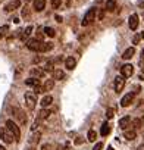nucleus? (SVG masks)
Segmentation results:
<instances>
[{
  "instance_id": "obj_1",
  "label": "nucleus",
  "mask_w": 144,
  "mask_h": 150,
  "mask_svg": "<svg viewBox=\"0 0 144 150\" xmlns=\"http://www.w3.org/2000/svg\"><path fill=\"white\" fill-rule=\"evenodd\" d=\"M27 47H28L30 50H32V52H41V53H44V52L52 50V49H53V44H52V43L40 41L38 38H31V40L27 41Z\"/></svg>"
},
{
  "instance_id": "obj_2",
  "label": "nucleus",
  "mask_w": 144,
  "mask_h": 150,
  "mask_svg": "<svg viewBox=\"0 0 144 150\" xmlns=\"http://www.w3.org/2000/svg\"><path fill=\"white\" fill-rule=\"evenodd\" d=\"M0 138H2L5 143L11 144V143H13L15 135L12 134V131H11L8 127H2V128H0Z\"/></svg>"
},
{
  "instance_id": "obj_3",
  "label": "nucleus",
  "mask_w": 144,
  "mask_h": 150,
  "mask_svg": "<svg viewBox=\"0 0 144 150\" xmlns=\"http://www.w3.org/2000/svg\"><path fill=\"white\" fill-rule=\"evenodd\" d=\"M6 127L12 131V134L15 135V141H19V138H21V129H19V127H18V124L15 122V121H12V119H8L6 121Z\"/></svg>"
},
{
  "instance_id": "obj_4",
  "label": "nucleus",
  "mask_w": 144,
  "mask_h": 150,
  "mask_svg": "<svg viewBox=\"0 0 144 150\" xmlns=\"http://www.w3.org/2000/svg\"><path fill=\"white\" fill-rule=\"evenodd\" d=\"M25 103H27L28 109L32 110L35 108V105H37V94L34 91H27L25 93Z\"/></svg>"
},
{
  "instance_id": "obj_5",
  "label": "nucleus",
  "mask_w": 144,
  "mask_h": 150,
  "mask_svg": "<svg viewBox=\"0 0 144 150\" xmlns=\"http://www.w3.org/2000/svg\"><path fill=\"white\" fill-rule=\"evenodd\" d=\"M96 12H97V9L96 8H91V9H88L87 11V13L84 15V19H83V27H87V25H90L94 19H96Z\"/></svg>"
},
{
  "instance_id": "obj_6",
  "label": "nucleus",
  "mask_w": 144,
  "mask_h": 150,
  "mask_svg": "<svg viewBox=\"0 0 144 150\" xmlns=\"http://www.w3.org/2000/svg\"><path fill=\"white\" fill-rule=\"evenodd\" d=\"M132 74H134V66H132L131 63H126V65H124V66L121 68V75H122V77L129 78Z\"/></svg>"
},
{
  "instance_id": "obj_7",
  "label": "nucleus",
  "mask_w": 144,
  "mask_h": 150,
  "mask_svg": "<svg viewBox=\"0 0 144 150\" xmlns=\"http://www.w3.org/2000/svg\"><path fill=\"white\" fill-rule=\"evenodd\" d=\"M113 87H115V91L116 93H121L124 90V87H125V77H122V75H121V77H116Z\"/></svg>"
},
{
  "instance_id": "obj_8",
  "label": "nucleus",
  "mask_w": 144,
  "mask_h": 150,
  "mask_svg": "<svg viewBox=\"0 0 144 150\" xmlns=\"http://www.w3.org/2000/svg\"><path fill=\"white\" fill-rule=\"evenodd\" d=\"M134 97H135V93H134V91H132V93H128V94H125V96L122 97V100H121V106H122V108H126V106H129V105L132 103Z\"/></svg>"
},
{
  "instance_id": "obj_9",
  "label": "nucleus",
  "mask_w": 144,
  "mask_h": 150,
  "mask_svg": "<svg viewBox=\"0 0 144 150\" xmlns=\"http://www.w3.org/2000/svg\"><path fill=\"white\" fill-rule=\"evenodd\" d=\"M138 24H140V21H138V15H137V13H132V15L129 16V19H128V25H129V28H131L132 31H135V30L138 28Z\"/></svg>"
},
{
  "instance_id": "obj_10",
  "label": "nucleus",
  "mask_w": 144,
  "mask_h": 150,
  "mask_svg": "<svg viewBox=\"0 0 144 150\" xmlns=\"http://www.w3.org/2000/svg\"><path fill=\"white\" fill-rule=\"evenodd\" d=\"M19 5H21L19 0H12V2H9V3L5 6V12H12V11L18 9V8H19Z\"/></svg>"
},
{
  "instance_id": "obj_11",
  "label": "nucleus",
  "mask_w": 144,
  "mask_h": 150,
  "mask_svg": "<svg viewBox=\"0 0 144 150\" xmlns=\"http://www.w3.org/2000/svg\"><path fill=\"white\" fill-rule=\"evenodd\" d=\"M13 112H15V116L18 118L19 124H21V125H25V124H27V116L24 115V112H22L21 109H13Z\"/></svg>"
},
{
  "instance_id": "obj_12",
  "label": "nucleus",
  "mask_w": 144,
  "mask_h": 150,
  "mask_svg": "<svg viewBox=\"0 0 144 150\" xmlns=\"http://www.w3.org/2000/svg\"><path fill=\"white\" fill-rule=\"evenodd\" d=\"M31 75L40 80V78H43L44 75H46V71L41 69V68H32V69H31Z\"/></svg>"
},
{
  "instance_id": "obj_13",
  "label": "nucleus",
  "mask_w": 144,
  "mask_h": 150,
  "mask_svg": "<svg viewBox=\"0 0 144 150\" xmlns=\"http://www.w3.org/2000/svg\"><path fill=\"white\" fill-rule=\"evenodd\" d=\"M46 8V0H34V9L37 12H43Z\"/></svg>"
},
{
  "instance_id": "obj_14",
  "label": "nucleus",
  "mask_w": 144,
  "mask_h": 150,
  "mask_svg": "<svg viewBox=\"0 0 144 150\" xmlns=\"http://www.w3.org/2000/svg\"><path fill=\"white\" fill-rule=\"evenodd\" d=\"M75 65H77V60H75V57H72V56H69V57H66V60H65V66L68 68V69H74L75 68Z\"/></svg>"
},
{
  "instance_id": "obj_15",
  "label": "nucleus",
  "mask_w": 144,
  "mask_h": 150,
  "mask_svg": "<svg viewBox=\"0 0 144 150\" xmlns=\"http://www.w3.org/2000/svg\"><path fill=\"white\" fill-rule=\"evenodd\" d=\"M134 54H135V49H134V47H128V49L122 53V59L128 60V59H131Z\"/></svg>"
},
{
  "instance_id": "obj_16",
  "label": "nucleus",
  "mask_w": 144,
  "mask_h": 150,
  "mask_svg": "<svg viewBox=\"0 0 144 150\" xmlns=\"http://www.w3.org/2000/svg\"><path fill=\"white\" fill-rule=\"evenodd\" d=\"M52 115V112L47 109V108H43L40 112H38V121H43V119H47L49 116Z\"/></svg>"
},
{
  "instance_id": "obj_17",
  "label": "nucleus",
  "mask_w": 144,
  "mask_h": 150,
  "mask_svg": "<svg viewBox=\"0 0 144 150\" xmlns=\"http://www.w3.org/2000/svg\"><path fill=\"white\" fill-rule=\"evenodd\" d=\"M124 135H125V138H126V140L132 141V140H135V137H137V132H135V129L132 128V129H126Z\"/></svg>"
},
{
  "instance_id": "obj_18",
  "label": "nucleus",
  "mask_w": 144,
  "mask_h": 150,
  "mask_svg": "<svg viewBox=\"0 0 144 150\" xmlns=\"http://www.w3.org/2000/svg\"><path fill=\"white\" fill-rule=\"evenodd\" d=\"M52 103H53V97L52 96H44L43 100H41V106L43 108H49Z\"/></svg>"
},
{
  "instance_id": "obj_19",
  "label": "nucleus",
  "mask_w": 144,
  "mask_h": 150,
  "mask_svg": "<svg viewBox=\"0 0 144 150\" xmlns=\"http://www.w3.org/2000/svg\"><path fill=\"white\" fill-rule=\"evenodd\" d=\"M129 122H131V118H129V116H124V118L119 121V127H121L122 129H125V128L129 125Z\"/></svg>"
},
{
  "instance_id": "obj_20",
  "label": "nucleus",
  "mask_w": 144,
  "mask_h": 150,
  "mask_svg": "<svg viewBox=\"0 0 144 150\" xmlns=\"http://www.w3.org/2000/svg\"><path fill=\"white\" fill-rule=\"evenodd\" d=\"M109 132H110V125H109L107 122H104V124L102 125V129H100V134H102L103 137H106V135H109Z\"/></svg>"
},
{
  "instance_id": "obj_21",
  "label": "nucleus",
  "mask_w": 144,
  "mask_h": 150,
  "mask_svg": "<svg viewBox=\"0 0 144 150\" xmlns=\"http://www.w3.org/2000/svg\"><path fill=\"white\" fill-rule=\"evenodd\" d=\"M116 9V2L115 0H107L106 2V11L107 12H113Z\"/></svg>"
},
{
  "instance_id": "obj_22",
  "label": "nucleus",
  "mask_w": 144,
  "mask_h": 150,
  "mask_svg": "<svg viewBox=\"0 0 144 150\" xmlns=\"http://www.w3.org/2000/svg\"><path fill=\"white\" fill-rule=\"evenodd\" d=\"M62 78H65V72H63L62 69H54V72H53V80H62Z\"/></svg>"
},
{
  "instance_id": "obj_23",
  "label": "nucleus",
  "mask_w": 144,
  "mask_h": 150,
  "mask_svg": "<svg viewBox=\"0 0 144 150\" xmlns=\"http://www.w3.org/2000/svg\"><path fill=\"white\" fill-rule=\"evenodd\" d=\"M53 87H54V80H47V81L44 83V86H43V88H44V93H46V91H50Z\"/></svg>"
},
{
  "instance_id": "obj_24",
  "label": "nucleus",
  "mask_w": 144,
  "mask_h": 150,
  "mask_svg": "<svg viewBox=\"0 0 144 150\" xmlns=\"http://www.w3.org/2000/svg\"><path fill=\"white\" fill-rule=\"evenodd\" d=\"M41 138V134L40 132H34L31 137H30V144H37Z\"/></svg>"
},
{
  "instance_id": "obj_25",
  "label": "nucleus",
  "mask_w": 144,
  "mask_h": 150,
  "mask_svg": "<svg viewBox=\"0 0 144 150\" xmlns=\"http://www.w3.org/2000/svg\"><path fill=\"white\" fill-rule=\"evenodd\" d=\"M25 84H27V86H32V87H35V86H38V84H40V81H38V78L31 77V78L25 80Z\"/></svg>"
},
{
  "instance_id": "obj_26",
  "label": "nucleus",
  "mask_w": 144,
  "mask_h": 150,
  "mask_svg": "<svg viewBox=\"0 0 144 150\" xmlns=\"http://www.w3.org/2000/svg\"><path fill=\"white\" fill-rule=\"evenodd\" d=\"M96 138H97V132H96L94 129H90V131H88V134H87V140H88V141H91V143H94V141H96Z\"/></svg>"
},
{
  "instance_id": "obj_27",
  "label": "nucleus",
  "mask_w": 144,
  "mask_h": 150,
  "mask_svg": "<svg viewBox=\"0 0 144 150\" xmlns=\"http://www.w3.org/2000/svg\"><path fill=\"white\" fill-rule=\"evenodd\" d=\"M31 31H32V27H31V25H28V27L25 28V31L22 33V35H21V40H22V41H25V38H27V37L31 34Z\"/></svg>"
},
{
  "instance_id": "obj_28",
  "label": "nucleus",
  "mask_w": 144,
  "mask_h": 150,
  "mask_svg": "<svg viewBox=\"0 0 144 150\" xmlns=\"http://www.w3.org/2000/svg\"><path fill=\"white\" fill-rule=\"evenodd\" d=\"M44 33H46V35H49V37H52V38L56 35L54 30H53V28H50V27H46V28H44Z\"/></svg>"
},
{
  "instance_id": "obj_29",
  "label": "nucleus",
  "mask_w": 144,
  "mask_h": 150,
  "mask_svg": "<svg viewBox=\"0 0 144 150\" xmlns=\"http://www.w3.org/2000/svg\"><path fill=\"white\" fill-rule=\"evenodd\" d=\"M44 71H46V72H54V68H53V62H52V60L44 65Z\"/></svg>"
},
{
  "instance_id": "obj_30",
  "label": "nucleus",
  "mask_w": 144,
  "mask_h": 150,
  "mask_svg": "<svg viewBox=\"0 0 144 150\" xmlns=\"http://www.w3.org/2000/svg\"><path fill=\"white\" fill-rule=\"evenodd\" d=\"M141 125H143V118H138V119H135V121L132 122V128H134V129H138Z\"/></svg>"
},
{
  "instance_id": "obj_31",
  "label": "nucleus",
  "mask_w": 144,
  "mask_h": 150,
  "mask_svg": "<svg viewBox=\"0 0 144 150\" xmlns=\"http://www.w3.org/2000/svg\"><path fill=\"white\" fill-rule=\"evenodd\" d=\"M8 31H9V25H3V27H0V38L5 37V35L8 34Z\"/></svg>"
},
{
  "instance_id": "obj_32",
  "label": "nucleus",
  "mask_w": 144,
  "mask_h": 150,
  "mask_svg": "<svg viewBox=\"0 0 144 150\" xmlns=\"http://www.w3.org/2000/svg\"><path fill=\"white\" fill-rule=\"evenodd\" d=\"M113 116H115V110H113L112 108H109V109L106 110V118H107V119H112Z\"/></svg>"
},
{
  "instance_id": "obj_33",
  "label": "nucleus",
  "mask_w": 144,
  "mask_h": 150,
  "mask_svg": "<svg viewBox=\"0 0 144 150\" xmlns=\"http://www.w3.org/2000/svg\"><path fill=\"white\" fill-rule=\"evenodd\" d=\"M34 93H35V94H41V93H44L43 86H40V84H38V86H35V87H34Z\"/></svg>"
},
{
  "instance_id": "obj_34",
  "label": "nucleus",
  "mask_w": 144,
  "mask_h": 150,
  "mask_svg": "<svg viewBox=\"0 0 144 150\" xmlns=\"http://www.w3.org/2000/svg\"><path fill=\"white\" fill-rule=\"evenodd\" d=\"M60 3H62V0H52V6H53V9H57V8L60 6Z\"/></svg>"
},
{
  "instance_id": "obj_35",
  "label": "nucleus",
  "mask_w": 144,
  "mask_h": 150,
  "mask_svg": "<svg viewBox=\"0 0 144 150\" xmlns=\"http://www.w3.org/2000/svg\"><path fill=\"white\" fill-rule=\"evenodd\" d=\"M141 38H143V37H141L140 34H137V35H134V38H132V43H134V44H138Z\"/></svg>"
},
{
  "instance_id": "obj_36",
  "label": "nucleus",
  "mask_w": 144,
  "mask_h": 150,
  "mask_svg": "<svg viewBox=\"0 0 144 150\" xmlns=\"http://www.w3.org/2000/svg\"><path fill=\"white\" fill-rule=\"evenodd\" d=\"M103 149V143H97L94 147H93V150H102Z\"/></svg>"
},
{
  "instance_id": "obj_37",
  "label": "nucleus",
  "mask_w": 144,
  "mask_h": 150,
  "mask_svg": "<svg viewBox=\"0 0 144 150\" xmlns=\"http://www.w3.org/2000/svg\"><path fill=\"white\" fill-rule=\"evenodd\" d=\"M41 150H52V146H50V144H44V146L41 147Z\"/></svg>"
},
{
  "instance_id": "obj_38",
  "label": "nucleus",
  "mask_w": 144,
  "mask_h": 150,
  "mask_svg": "<svg viewBox=\"0 0 144 150\" xmlns=\"http://www.w3.org/2000/svg\"><path fill=\"white\" fill-rule=\"evenodd\" d=\"M22 16H24V18H25V16H30V12L24 9V11H22Z\"/></svg>"
},
{
  "instance_id": "obj_39",
  "label": "nucleus",
  "mask_w": 144,
  "mask_h": 150,
  "mask_svg": "<svg viewBox=\"0 0 144 150\" xmlns=\"http://www.w3.org/2000/svg\"><path fill=\"white\" fill-rule=\"evenodd\" d=\"M54 18H56V21H57V22H62V21H63V19H62V16H60V15H56V16H54Z\"/></svg>"
},
{
  "instance_id": "obj_40",
  "label": "nucleus",
  "mask_w": 144,
  "mask_h": 150,
  "mask_svg": "<svg viewBox=\"0 0 144 150\" xmlns=\"http://www.w3.org/2000/svg\"><path fill=\"white\" fill-rule=\"evenodd\" d=\"M103 16H104V11H102V12H100V15H99V19H103Z\"/></svg>"
},
{
  "instance_id": "obj_41",
  "label": "nucleus",
  "mask_w": 144,
  "mask_h": 150,
  "mask_svg": "<svg viewBox=\"0 0 144 150\" xmlns=\"http://www.w3.org/2000/svg\"><path fill=\"white\" fill-rule=\"evenodd\" d=\"M138 6H140V8H144V2H141V0H140V2H138Z\"/></svg>"
},
{
  "instance_id": "obj_42",
  "label": "nucleus",
  "mask_w": 144,
  "mask_h": 150,
  "mask_svg": "<svg viewBox=\"0 0 144 150\" xmlns=\"http://www.w3.org/2000/svg\"><path fill=\"white\" fill-rule=\"evenodd\" d=\"M140 80H144V71L140 74Z\"/></svg>"
},
{
  "instance_id": "obj_43",
  "label": "nucleus",
  "mask_w": 144,
  "mask_h": 150,
  "mask_svg": "<svg viewBox=\"0 0 144 150\" xmlns=\"http://www.w3.org/2000/svg\"><path fill=\"white\" fill-rule=\"evenodd\" d=\"M137 150H144V144H141V146H140V147H138Z\"/></svg>"
},
{
  "instance_id": "obj_44",
  "label": "nucleus",
  "mask_w": 144,
  "mask_h": 150,
  "mask_svg": "<svg viewBox=\"0 0 144 150\" xmlns=\"http://www.w3.org/2000/svg\"><path fill=\"white\" fill-rule=\"evenodd\" d=\"M0 150H6V149H5V147H3L2 144H0Z\"/></svg>"
},
{
  "instance_id": "obj_45",
  "label": "nucleus",
  "mask_w": 144,
  "mask_h": 150,
  "mask_svg": "<svg viewBox=\"0 0 144 150\" xmlns=\"http://www.w3.org/2000/svg\"><path fill=\"white\" fill-rule=\"evenodd\" d=\"M25 2H31V0H25Z\"/></svg>"
},
{
  "instance_id": "obj_46",
  "label": "nucleus",
  "mask_w": 144,
  "mask_h": 150,
  "mask_svg": "<svg viewBox=\"0 0 144 150\" xmlns=\"http://www.w3.org/2000/svg\"><path fill=\"white\" fill-rule=\"evenodd\" d=\"M30 150H34V149H32V147H31V149H30Z\"/></svg>"
}]
</instances>
